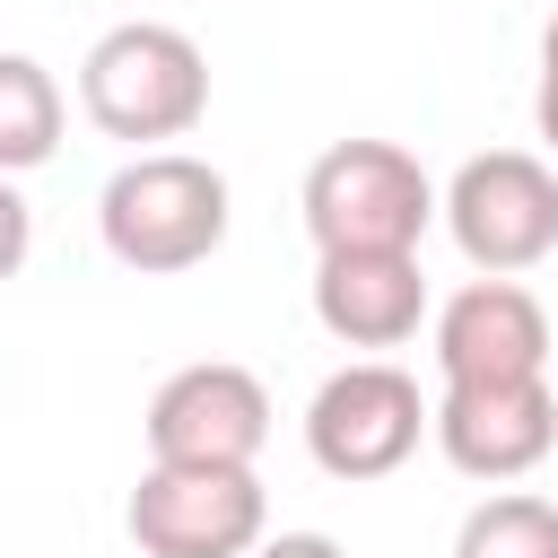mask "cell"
Listing matches in <instances>:
<instances>
[{
  "label": "cell",
  "instance_id": "obj_1",
  "mask_svg": "<svg viewBox=\"0 0 558 558\" xmlns=\"http://www.w3.org/2000/svg\"><path fill=\"white\" fill-rule=\"evenodd\" d=\"M78 105L105 140H131V148H157V140H183L201 113H209V61L183 26L166 17H131V26H105L78 61Z\"/></svg>",
  "mask_w": 558,
  "mask_h": 558
},
{
  "label": "cell",
  "instance_id": "obj_2",
  "mask_svg": "<svg viewBox=\"0 0 558 558\" xmlns=\"http://www.w3.org/2000/svg\"><path fill=\"white\" fill-rule=\"evenodd\" d=\"M96 235L122 270L140 279H166V270H192L227 244V174L209 157H183V148H140L105 201H96Z\"/></svg>",
  "mask_w": 558,
  "mask_h": 558
},
{
  "label": "cell",
  "instance_id": "obj_3",
  "mask_svg": "<svg viewBox=\"0 0 558 558\" xmlns=\"http://www.w3.org/2000/svg\"><path fill=\"white\" fill-rule=\"evenodd\" d=\"M436 218V183L392 140H331L305 166V235L314 253H418Z\"/></svg>",
  "mask_w": 558,
  "mask_h": 558
},
{
  "label": "cell",
  "instance_id": "obj_4",
  "mask_svg": "<svg viewBox=\"0 0 558 558\" xmlns=\"http://www.w3.org/2000/svg\"><path fill=\"white\" fill-rule=\"evenodd\" d=\"M436 209H445L462 262L488 270V279H514V270H532V262L558 253V174H549L532 148L462 157V174L445 183Z\"/></svg>",
  "mask_w": 558,
  "mask_h": 558
},
{
  "label": "cell",
  "instance_id": "obj_5",
  "mask_svg": "<svg viewBox=\"0 0 558 558\" xmlns=\"http://www.w3.org/2000/svg\"><path fill=\"white\" fill-rule=\"evenodd\" d=\"M427 418H436V401H418V384L392 357H349L305 401V453L331 480H384L418 453Z\"/></svg>",
  "mask_w": 558,
  "mask_h": 558
},
{
  "label": "cell",
  "instance_id": "obj_6",
  "mask_svg": "<svg viewBox=\"0 0 558 558\" xmlns=\"http://www.w3.org/2000/svg\"><path fill=\"white\" fill-rule=\"evenodd\" d=\"M270 445V392L253 366L235 357H201L174 366L148 401V462H183V471H253Z\"/></svg>",
  "mask_w": 558,
  "mask_h": 558
},
{
  "label": "cell",
  "instance_id": "obj_7",
  "mask_svg": "<svg viewBox=\"0 0 558 558\" xmlns=\"http://www.w3.org/2000/svg\"><path fill=\"white\" fill-rule=\"evenodd\" d=\"M131 541L140 558H253L262 549V480L253 471H183V462H148L131 488Z\"/></svg>",
  "mask_w": 558,
  "mask_h": 558
},
{
  "label": "cell",
  "instance_id": "obj_8",
  "mask_svg": "<svg viewBox=\"0 0 558 558\" xmlns=\"http://www.w3.org/2000/svg\"><path fill=\"white\" fill-rule=\"evenodd\" d=\"M427 436H436V453H445L462 480H523V471H541L549 445H558V392H549V375L445 384Z\"/></svg>",
  "mask_w": 558,
  "mask_h": 558
},
{
  "label": "cell",
  "instance_id": "obj_9",
  "mask_svg": "<svg viewBox=\"0 0 558 558\" xmlns=\"http://www.w3.org/2000/svg\"><path fill=\"white\" fill-rule=\"evenodd\" d=\"M549 366V314L523 279H471L436 314V375L445 384H514Z\"/></svg>",
  "mask_w": 558,
  "mask_h": 558
},
{
  "label": "cell",
  "instance_id": "obj_10",
  "mask_svg": "<svg viewBox=\"0 0 558 558\" xmlns=\"http://www.w3.org/2000/svg\"><path fill=\"white\" fill-rule=\"evenodd\" d=\"M314 323L349 349H401L427 323L418 253H314Z\"/></svg>",
  "mask_w": 558,
  "mask_h": 558
},
{
  "label": "cell",
  "instance_id": "obj_11",
  "mask_svg": "<svg viewBox=\"0 0 558 558\" xmlns=\"http://www.w3.org/2000/svg\"><path fill=\"white\" fill-rule=\"evenodd\" d=\"M61 148V78L35 52H0V174H35Z\"/></svg>",
  "mask_w": 558,
  "mask_h": 558
},
{
  "label": "cell",
  "instance_id": "obj_12",
  "mask_svg": "<svg viewBox=\"0 0 558 558\" xmlns=\"http://www.w3.org/2000/svg\"><path fill=\"white\" fill-rule=\"evenodd\" d=\"M453 558H558V506L549 497H480L453 532Z\"/></svg>",
  "mask_w": 558,
  "mask_h": 558
},
{
  "label": "cell",
  "instance_id": "obj_13",
  "mask_svg": "<svg viewBox=\"0 0 558 558\" xmlns=\"http://www.w3.org/2000/svg\"><path fill=\"white\" fill-rule=\"evenodd\" d=\"M26 253H35V209L17 201V183L0 174V279H17L26 270Z\"/></svg>",
  "mask_w": 558,
  "mask_h": 558
},
{
  "label": "cell",
  "instance_id": "obj_14",
  "mask_svg": "<svg viewBox=\"0 0 558 558\" xmlns=\"http://www.w3.org/2000/svg\"><path fill=\"white\" fill-rule=\"evenodd\" d=\"M532 122H541V140L558 148V17L541 26V87H532Z\"/></svg>",
  "mask_w": 558,
  "mask_h": 558
},
{
  "label": "cell",
  "instance_id": "obj_15",
  "mask_svg": "<svg viewBox=\"0 0 558 558\" xmlns=\"http://www.w3.org/2000/svg\"><path fill=\"white\" fill-rule=\"evenodd\" d=\"M253 558H349L331 532H279V541H262Z\"/></svg>",
  "mask_w": 558,
  "mask_h": 558
}]
</instances>
